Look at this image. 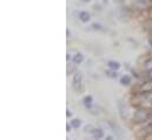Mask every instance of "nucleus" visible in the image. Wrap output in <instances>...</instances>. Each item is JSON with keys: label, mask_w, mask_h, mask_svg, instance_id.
<instances>
[{"label": "nucleus", "mask_w": 152, "mask_h": 140, "mask_svg": "<svg viewBox=\"0 0 152 140\" xmlns=\"http://www.w3.org/2000/svg\"><path fill=\"white\" fill-rule=\"evenodd\" d=\"M81 1H83V2H88L90 0H81Z\"/></svg>", "instance_id": "aec40b11"}, {"label": "nucleus", "mask_w": 152, "mask_h": 140, "mask_svg": "<svg viewBox=\"0 0 152 140\" xmlns=\"http://www.w3.org/2000/svg\"><path fill=\"white\" fill-rule=\"evenodd\" d=\"M106 139H107V140H113V138H112L111 136H109V137H106Z\"/></svg>", "instance_id": "6ab92c4d"}, {"label": "nucleus", "mask_w": 152, "mask_h": 140, "mask_svg": "<svg viewBox=\"0 0 152 140\" xmlns=\"http://www.w3.org/2000/svg\"><path fill=\"white\" fill-rule=\"evenodd\" d=\"M72 86L75 91H80L83 88V74L80 72H76L72 79Z\"/></svg>", "instance_id": "f03ea898"}, {"label": "nucleus", "mask_w": 152, "mask_h": 140, "mask_svg": "<svg viewBox=\"0 0 152 140\" xmlns=\"http://www.w3.org/2000/svg\"><path fill=\"white\" fill-rule=\"evenodd\" d=\"M130 82H131V78H130V75H124V77L120 78V84H121V85L126 86V85H129Z\"/></svg>", "instance_id": "9d476101"}, {"label": "nucleus", "mask_w": 152, "mask_h": 140, "mask_svg": "<svg viewBox=\"0 0 152 140\" xmlns=\"http://www.w3.org/2000/svg\"><path fill=\"white\" fill-rule=\"evenodd\" d=\"M150 127L152 128V121H151V124H150Z\"/></svg>", "instance_id": "412c9836"}, {"label": "nucleus", "mask_w": 152, "mask_h": 140, "mask_svg": "<svg viewBox=\"0 0 152 140\" xmlns=\"http://www.w3.org/2000/svg\"><path fill=\"white\" fill-rule=\"evenodd\" d=\"M73 63L77 64V65H79V64H81L83 63V60H84V57H83V54L81 53H77L76 55L73 57Z\"/></svg>", "instance_id": "1a4fd4ad"}, {"label": "nucleus", "mask_w": 152, "mask_h": 140, "mask_svg": "<svg viewBox=\"0 0 152 140\" xmlns=\"http://www.w3.org/2000/svg\"><path fill=\"white\" fill-rule=\"evenodd\" d=\"M71 125H72L73 128H79L81 126V120L80 119H73V120H71Z\"/></svg>", "instance_id": "f8f14e48"}, {"label": "nucleus", "mask_w": 152, "mask_h": 140, "mask_svg": "<svg viewBox=\"0 0 152 140\" xmlns=\"http://www.w3.org/2000/svg\"><path fill=\"white\" fill-rule=\"evenodd\" d=\"M136 5L139 8H145V7H148V1L146 0H137L136 1Z\"/></svg>", "instance_id": "ddd939ff"}, {"label": "nucleus", "mask_w": 152, "mask_h": 140, "mask_svg": "<svg viewBox=\"0 0 152 140\" xmlns=\"http://www.w3.org/2000/svg\"><path fill=\"white\" fill-rule=\"evenodd\" d=\"M118 109H119V115L121 119H127L129 117V107L125 105L121 100L118 101Z\"/></svg>", "instance_id": "20e7f679"}, {"label": "nucleus", "mask_w": 152, "mask_h": 140, "mask_svg": "<svg viewBox=\"0 0 152 140\" xmlns=\"http://www.w3.org/2000/svg\"><path fill=\"white\" fill-rule=\"evenodd\" d=\"M150 117H151L150 111H148V109H145V108H139V109H137V111L134 112L133 120H134L136 122L140 124V122L148 121V120L150 119Z\"/></svg>", "instance_id": "f257e3e1"}, {"label": "nucleus", "mask_w": 152, "mask_h": 140, "mask_svg": "<svg viewBox=\"0 0 152 140\" xmlns=\"http://www.w3.org/2000/svg\"><path fill=\"white\" fill-rule=\"evenodd\" d=\"M76 65L75 63H69L67 64V73L69 74H72V73H76Z\"/></svg>", "instance_id": "9b49d317"}, {"label": "nucleus", "mask_w": 152, "mask_h": 140, "mask_svg": "<svg viewBox=\"0 0 152 140\" xmlns=\"http://www.w3.org/2000/svg\"><path fill=\"white\" fill-rule=\"evenodd\" d=\"M107 66H109L111 70H115V71H118L120 69V64H119L118 61H114V60H110V61L107 63Z\"/></svg>", "instance_id": "0eeeda50"}, {"label": "nucleus", "mask_w": 152, "mask_h": 140, "mask_svg": "<svg viewBox=\"0 0 152 140\" xmlns=\"http://www.w3.org/2000/svg\"><path fill=\"white\" fill-rule=\"evenodd\" d=\"M148 75H149V78H150V79H152V70L148 72Z\"/></svg>", "instance_id": "a211bd4d"}, {"label": "nucleus", "mask_w": 152, "mask_h": 140, "mask_svg": "<svg viewBox=\"0 0 152 140\" xmlns=\"http://www.w3.org/2000/svg\"><path fill=\"white\" fill-rule=\"evenodd\" d=\"M71 128H72V125H71V124H70V125L67 124V125H66V130H67V132H70V131H71Z\"/></svg>", "instance_id": "dca6fc26"}, {"label": "nucleus", "mask_w": 152, "mask_h": 140, "mask_svg": "<svg viewBox=\"0 0 152 140\" xmlns=\"http://www.w3.org/2000/svg\"><path fill=\"white\" fill-rule=\"evenodd\" d=\"M90 133H91V136H92L94 139H102V138L104 137V132H103L100 128H96V127H93V130H92Z\"/></svg>", "instance_id": "39448f33"}, {"label": "nucleus", "mask_w": 152, "mask_h": 140, "mask_svg": "<svg viewBox=\"0 0 152 140\" xmlns=\"http://www.w3.org/2000/svg\"><path fill=\"white\" fill-rule=\"evenodd\" d=\"M144 67H145V70L148 71V72L152 70V59H149V60L145 63V66H144Z\"/></svg>", "instance_id": "2eb2a0df"}, {"label": "nucleus", "mask_w": 152, "mask_h": 140, "mask_svg": "<svg viewBox=\"0 0 152 140\" xmlns=\"http://www.w3.org/2000/svg\"><path fill=\"white\" fill-rule=\"evenodd\" d=\"M66 115H67V118H70V117L72 115V113H71V112H70V111L67 109V112H66Z\"/></svg>", "instance_id": "f3484780"}, {"label": "nucleus", "mask_w": 152, "mask_h": 140, "mask_svg": "<svg viewBox=\"0 0 152 140\" xmlns=\"http://www.w3.org/2000/svg\"><path fill=\"white\" fill-rule=\"evenodd\" d=\"M79 19H80V21H83V23H87V21H90V19H91L90 13H87L86 11L80 12V13H79Z\"/></svg>", "instance_id": "423d86ee"}, {"label": "nucleus", "mask_w": 152, "mask_h": 140, "mask_svg": "<svg viewBox=\"0 0 152 140\" xmlns=\"http://www.w3.org/2000/svg\"><path fill=\"white\" fill-rule=\"evenodd\" d=\"M92 103H93V98L91 96H86L84 98V105L86 106L87 108H91L92 107Z\"/></svg>", "instance_id": "6e6552de"}, {"label": "nucleus", "mask_w": 152, "mask_h": 140, "mask_svg": "<svg viewBox=\"0 0 152 140\" xmlns=\"http://www.w3.org/2000/svg\"><path fill=\"white\" fill-rule=\"evenodd\" d=\"M106 75L110 77V78H112V79H115V78L118 77V73H117L115 70H109V71H106Z\"/></svg>", "instance_id": "4468645a"}, {"label": "nucleus", "mask_w": 152, "mask_h": 140, "mask_svg": "<svg viewBox=\"0 0 152 140\" xmlns=\"http://www.w3.org/2000/svg\"><path fill=\"white\" fill-rule=\"evenodd\" d=\"M138 93L140 94H149L152 93V79L149 81H145V82H142L138 87Z\"/></svg>", "instance_id": "7ed1b4c3"}, {"label": "nucleus", "mask_w": 152, "mask_h": 140, "mask_svg": "<svg viewBox=\"0 0 152 140\" xmlns=\"http://www.w3.org/2000/svg\"><path fill=\"white\" fill-rule=\"evenodd\" d=\"M150 44H151V46H152V39L150 40Z\"/></svg>", "instance_id": "4be33fe9"}]
</instances>
